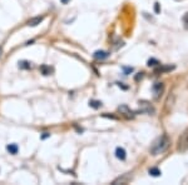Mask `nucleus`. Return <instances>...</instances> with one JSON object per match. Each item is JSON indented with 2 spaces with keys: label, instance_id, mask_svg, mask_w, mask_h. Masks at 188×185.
Returning <instances> with one entry per match:
<instances>
[{
  "label": "nucleus",
  "instance_id": "nucleus-1",
  "mask_svg": "<svg viewBox=\"0 0 188 185\" xmlns=\"http://www.w3.org/2000/svg\"><path fill=\"white\" fill-rule=\"evenodd\" d=\"M169 144H171V140H169L168 135H166V134L161 135L158 139L154 140L152 146H150V154H152V155L163 154L169 148Z\"/></svg>",
  "mask_w": 188,
  "mask_h": 185
},
{
  "label": "nucleus",
  "instance_id": "nucleus-2",
  "mask_svg": "<svg viewBox=\"0 0 188 185\" xmlns=\"http://www.w3.org/2000/svg\"><path fill=\"white\" fill-rule=\"evenodd\" d=\"M177 150L178 151H186V150H188V129L179 136L178 144H177Z\"/></svg>",
  "mask_w": 188,
  "mask_h": 185
},
{
  "label": "nucleus",
  "instance_id": "nucleus-3",
  "mask_svg": "<svg viewBox=\"0 0 188 185\" xmlns=\"http://www.w3.org/2000/svg\"><path fill=\"white\" fill-rule=\"evenodd\" d=\"M139 105H141V108H139V113H145V114H154V108L152 105H150L149 103H147V101H142V103H139Z\"/></svg>",
  "mask_w": 188,
  "mask_h": 185
},
{
  "label": "nucleus",
  "instance_id": "nucleus-4",
  "mask_svg": "<svg viewBox=\"0 0 188 185\" xmlns=\"http://www.w3.org/2000/svg\"><path fill=\"white\" fill-rule=\"evenodd\" d=\"M44 20V16L41 15V16H34V18H32L30 20H28V23H27V25L28 26H36V25H39V24Z\"/></svg>",
  "mask_w": 188,
  "mask_h": 185
},
{
  "label": "nucleus",
  "instance_id": "nucleus-5",
  "mask_svg": "<svg viewBox=\"0 0 188 185\" xmlns=\"http://www.w3.org/2000/svg\"><path fill=\"white\" fill-rule=\"evenodd\" d=\"M93 56H94V59H97V60H103V59H107L109 56V53L103 51V50H98V51L94 53Z\"/></svg>",
  "mask_w": 188,
  "mask_h": 185
},
{
  "label": "nucleus",
  "instance_id": "nucleus-6",
  "mask_svg": "<svg viewBox=\"0 0 188 185\" xmlns=\"http://www.w3.org/2000/svg\"><path fill=\"white\" fill-rule=\"evenodd\" d=\"M163 89H164V85H163L162 83H156V84L153 85V91H154V94H156L157 98H158L159 95H162Z\"/></svg>",
  "mask_w": 188,
  "mask_h": 185
},
{
  "label": "nucleus",
  "instance_id": "nucleus-7",
  "mask_svg": "<svg viewBox=\"0 0 188 185\" xmlns=\"http://www.w3.org/2000/svg\"><path fill=\"white\" fill-rule=\"evenodd\" d=\"M39 70H40V73L43 74V75H45V76L50 75V74L53 73V69H52V68L49 67V65H46V64H43V65H40Z\"/></svg>",
  "mask_w": 188,
  "mask_h": 185
},
{
  "label": "nucleus",
  "instance_id": "nucleus-8",
  "mask_svg": "<svg viewBox=\"0 0 188 185\" xmlns=\"http://www.w3.org/2000/svg\"><path fill=\"white\" fill-rule=\"evenodd\" d=\"M116 156H117L119 160H124V159L127 158V153H125V150H124L123 148L118 146V148L116 149Z\"/></svg>",
  "mask_w": 188,
  "mask_h": 185
},
{
  "label": "nucleus",
  "instance_id": "nucleus-9",
  "mask_svg": "<svg viewBox=\"0 0 188 185\" xmlns=\"http://www.w3.org/2000/svg\"><path fill=\"white\" fill-rule=\"evenodd\" d=\"M122 114L127 115V118H133V113L128 109V106H125V105H122V106H119V109H118Z\"/></svg>",
  "mask_w": 188,
  "mask_h": 185
},
{
  "label": "nucleus",
  "instance_id": "nucleus-10",
  "mask_svg": "<svg viewBox=\"0 0 188 185\" xmlns=\"http://www.w3.org/2000/svg\"><path fill=\"white\" fill-rule=\"evenodd\" d=\"M7 150L11 155H15V154H18V151H19V146L16 144H9V145H7Z\"/></svg>",
  "mask_w": 188,
  "mask_h": 185
},
{
  "label": "nucleus",
  "instance_id": "nucleus-11",
  "mask_svg": "<svg viewBox=\"0 0 188 185\" xmlns=\"http://www.w3.org/2000/svg\"><path fill=\"white\" fill-rule=\"evenodd\" d=\"M18 67H19V69H21V70H28V69L32 68V63L28 61V60H21V61H19Z\"/></svg>",
  "mask_w": 188,
  "mask_h": 185
},
{
  "label": "nucleus",
  "instance_id": "nucleus-12",
  "mask_svg": "<svg viewBox=\"0 0 188 185\" xmlns=\"http://www.w3.org/2000/svg\"><path fill=\"white\" fill-rule=\"evenodd\" d=\"M89 106H90V108H93V109H99L102 106V101H99V100H90L89 101Z\"/></svg>",
  "mask_w": 188,
  "mask_h": 185
},
{
  "label": "nucleus",
  "instance_id": "nucleus-13",
  "mask_svg": "<svg viewBox=\"0 0 188 185\" xmlns=\"http://www.w3.org/2000/svg\"><path fill=\"white\" fill-rule=\"evenodd\" d=\"M172 69H174V67H159L158 69H156V74L166 73V71H171Z\"/></svg>",
  "mask_w": 188,
  "mask_h": 185
},
{
  "label": "nucleus",
  "instance_id": "nucleus-14",
  "mask_svg": "<svg viewBox=\"0 0 188 185\" xmlns=\"http://www.w3.org/2000/svg\"><path fill=\"white\" fill-rule=\"evenodd\" d=\"M149 174L152 176H159L161 175V170L158 168H150L149 169Z\"/></svg>",
  "mask_w": 188,
  "mask_h": 185
},
{
  "label": "nucleus",
  "instance_id": "nucleus-15",
  "mask_svg": "<svg viewBox=\"0 0 188 185\" xmlns=\"http://www.w3.org/2000/svg\"><path fill=\"white\" fill-rule=\"evenodd\" d=\"M161 63L158 61V60H157V59H149V60H148V67H156V65H159Z\"/></svg>",
  "mask_w": 188,
  "mask_h": 185
},
{
  "label": "nucleus",
  "instance_id": "nucleus-16",
  "mask_svg": "<svg viewBox=\"0 0 188 185\" xmlns=\"http://www.w3.org/2000/svg\"><path fill=\"white\" fill-rule=\"evenodd\" d=\"M182 20H183V24H184V28L188 30V13H186L183 15V18H182Z\"/></svg>",
  "mask_w": 188,
  "mask_h": 185
},
{
  "label": "nucleus",
  "instance_id": "nucleus-17",
  "mask_svg": "<svg viewBox=\"0 0 188 185\" xmlns=\"http://www.w3.org/2000/svg\"><path fill=\"white\" fill-rule=\"evenodd\" d=\"M123 70H124V74H125V75H128V74H130L132 71H133V68H128V67H124V68H123Z\"/></svg>",
  "mask_w": 188,
  "mask_h": 185
},
{
  "label": "nucleus",
  "instance_id": "nucleus-18",
  "mask_svg": "<svg viewBox=\"0 0 188 185\" xmlns=\"http://www.w3.org/2000/svg\"><path fill=\"white\" fill-rule=\"evenodd\" d=\"M154 11H156V14H159V13H161V8H159V3H156V4H154Z\"/></svg>",
  "mask_w": 188,
  "mask_h": 185
},
{
  "label": "nucleus",
  "instance_id": "nucleus-19",
  "mask_svg": "<svg viewBox=\"0 0 188 185\" xmlns=\"http://www.w3.org/2000/svg\"><path fill=\"white\" fill-rule=\"evenodd\" d=\"M49 136H50L49 133H43V135L40 136V139H43V140H44V139H46V138H49Z\"/></svg>",
  "mask_w": 188,
  "mask_h": 185
},
{
  "label": "nucleus",
  "instance_id": "nucleus-20",
  "mask_svg": "<svg viewBox=\"0 0 188 185\" xmlns=\"http://www.w3.org/2000/svg\"><path fill=\"white\" fill-rule=\"evenodd\" d=\"M60 1H62L63 4H68V3L70 1V0H60Z\"/></svg>",
  "mask_w": 188,
  "mask_h": 185
},
{
  "label": "nucleus",
  "instance_id": "nucleus-21",
  "mask_svg": "<svg viewBox=\"0 0 188 185\" xmlns=\"http://www.w3.org/2000/svg\"><path fill=\"white\" fill-rule=\"evenodd\" d=\"M1 53H3V48L0 46V56H1Z\"/></svg>",
  "mask_w": 188,
  "mask_h": 185
}]
</instances>
